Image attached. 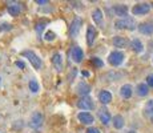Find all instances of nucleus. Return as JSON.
I'll return each mask as SVG.
<instances>
[{
	"label": "nucleus",
	"instance_id": "1",
	"mask_svg": "<svg viewBox=\"0 0 153 133\" xmlns=\"http://www.w3.org/2000/svg\"><path fill=\"white\" fill-rule=\"evenodd\" d=\"M114 25H116V28H119V29H129V31H132V29H134V27H136V22H134L133 17L126 16V17L119 19L116 23H114Z\"/></svg>",
	"mask_w": 153,
	"mask_h": 133
},
{
	"label": "nucleus",
	"instance_id": "2",
	"mask_svg": "<svg viewBox=\"0 0 153 133\" xmlns=\"http://www.w3.org/2000/svg\"><path fill=\"white\" fill-rule=\"evenodd\" d=\"M22 56H24V57H27L29 61H31V64L33 65L35 69H40L42 68V60L39 59V56L36 55L35 52H32V51H23L22 52Z\"/></svg>",
	"mask_w": 153,
	"mask_h": 133
},
{
	"label": "nucleus",
	"instance_id": "3",
	"mask_svg": "<svg viewBox=\"0 0 153 133\" xmlns=\"http://www.w3.org/2000/svg\"><path fill=\"white\" fill-rule=\"evenodd\" d=\"M108 61H109L111 65L119 67L120 64H123V61H124V53L120 52V51L111 52L109 56H108Z\"/></svg>",
	"mask_w": 153,
	"mask_h": 133
},
{
	"label": "nucleus",
	"instance_id": "4",
	"mask_svg": "<svg viewBox=\"0 0 153 133\" xmlns=\"http://www.w3.org/2000/svg\"><path fill=\"white\" fill-rule=\"evenodd\" d=\"M69 57L72 59V61H75V63H81L84 59L83 49H81L80 47H73L69 51Z\"/></svg>",
	"mask_w": 153,
	"mask_h": 133
},
{
	"label": "nucleus",
	"instance_id": "5",
	"mask_svg": "<svg viewBox=\"0 0 153 133\" xmlns=\"http://www.w3.org/2000/svg\"><path fill=\"white\" fill-rule=\"evenodd\" d=\"M81 24H83V20L80 17H75V20L72 22V24L69 27V35L71 37H77L79 32H80Z\"/></svg>",
	"mask_w": 153,
	"mask_h": 133
},
{
	"label": "nucleus",
	"instance_id": "6",
	"mask_svg": "<svg viewBox=\"0 0 153 133\" xmlns=\"http://www.w3.org/2000/svg\"><path fill=\"white\" fill-rule=\"evenodd\" d=\"M151 11V4L149 3H140L136 4L132 8V13L133 15H145Z\"/></svg>",
	"mask_w": 153,
	"mask_h": 133
},
{
	"label": "nucleus",
	"instance_id": "7",
	"mask_svg": "<svg viewBox=\"0 0 153 133\" xmlns=\"http://www.w3.org/2000/svg\"><path fill=\"white\" fill-rule=\"evenodd\" d=\"M77 106L80 109H83V111H91V109L93 108V101L92 99H89V97H81L80 101L77 103Z\"/></svg>",
	"mask_w": 153,
	"mask_h": 133
},
{
	"label": "nucleus",
	"instance_id": "8",
	"mask_svg": "<svg viewBox=\"0 0 153 133\" xmlns=\"http://www.w3.org/2000/svg\"><path fill=\"white\" fill-rule=\"evenodd\" d=\"M77 119L80 120V123H83L84 125H91V124H93V116L91 113H88V112H80V113L77 114Z\"/></svg>",
	"mask_w": 153,
	"mask_h": 133
},
{
	"label": "nucleus",
	"instance_id": "9",
	"mask_svg": "<svg viewBox=\"0 0 153 133\" xmlns=\"http://www.w3.org/2000/svg\"><path fill=\"white\" fill-rule=\"evenodd\" d=\"M99 119H100V121H101L102 124H104V125H108V124L112 121V116L105 108H101L99 111Z\"/></svg>",
	"mask_w": 153,
	"mask_h": 133
},
{
	"label": "nucleus",
	"instance_id": "10",
	"mask_svg": "<svg viewBox=\"0 0 153 133\" xmlns=\"http://www.w3.org/2000/svg\"><path fill=\"white\" fill-rule=\"evenodd\" d=\"M92 19H93V22L96 23V25H99V27H104V17H102V12H101V10H99V8H96L95 11H93V13H92Z\"/></svg>",
	"mask_w": 153,
	"mask_h": 133
},
{
	"label": "nucleus",
	"instance_id": "11",
	"mask_svg": "<svg viewBox=\"0 0 153 133\" xmlns=\"http://www.w3.org/2000/svg\"><path fill=\"white\" fill-rule=\"evenodd\" d=\"M52 64H53L56 71L61 72V71H63V56H61L60 53H55V55L52 56Z\"/></svg>",
	"mask_w": 153,
	"mask_h": 133
},
{
	"label": "nucleus",
	"instance_id": "12",
	"mask_svg": "<svg viewBox=\"0 0 153 133\" xmlns=\"http://www.w3.org/2000/svg\"><path fill=\"white\" fill-rule=\"evenodd\" d=\"M42 123H43V116L39 113V112H36V113L32 114L31 124H29V125H31L32 128H40V126H42Z\"/></svg>",
	"mask_w": 153,
	"mask_h": 133
},
{
	"label": "nucleus",
	"instance_id": "13",
	"mask_svg": "<svg viewBox=\"0 0 153 133\" xmlns=\"http://www.w3.org/2000/svg\"><path fill=\"white\" fill-rule=\"evenodd\" d=\"M95 39H96V29H95V27L89 25L87 29V44L88 45H92L95 43Z\"/></svg>",
	"mask_w": 153,
	"mask_h": 133
},
{
	"label": "nucleus",
	"instance_id": "14",
	"mask_svg": "<svg viewBox=\"0 0 153 133\" xmlns=\"http://www.w3.org/2000/svg\"><path fill=\"white\" fill-rule=\"evenodd\" d=\"M139 31L143 35H152L153 33V23H143L139 25Z\"/></svg>",
	"mask_w": 153,
	"mask_h": 133
},
{
	"label": "nucleus",
	"instance_id": "15",
	"mask_svg": "<svg viewBox=\"0 0 153 133\" xmlns=\"http://www.w3.org/2000/svg\"><path fill=\"white\" fill-rule=\"evenodd\" d=\"M99 100H100V103H101V104H104V105L109 104V103L112 101L111 92H108V91H101V92L99 93Z\"/></svg>",
	"mask_w": 153,
	"mask_h": 133
},
{
	"label": "nucleus",
	"instance_id": "16",
	"mask_svg": "<svg viewBox=\"0 0 153 133\" xmlns=\"http://www.w3.org/2000/svg\"><path fill=\"white\" fill-rule=\"evenodd\" d=\"M132 92H133V88L129 84H125L120 88V96L124 97V99H129L132 96Z\"/></svg>",
	"mask_w": 153,
	"mask_h": 133
},
{
	"label": "nucleus",
	"instance_id": "17",
	"mask_svg": "<svg viewBox=\"0 0 153 133\" xmlns=\"http://www.w3.org/2000/svg\"><path fill=\"white\" fill-rule=\"evenodd\" d=\"M113 45L117 47V48H124V47L128 45V40H126V37H123V36H114Z\"/></svg>",
	"mask_w": 153,
	"mask_h": 133
},
{
	"label": "nucleus",
	"instance_id": "18",
	"mask_svg": "<svg viewBox=\"0 0 153 133\" xmlns=\"http://www.w3.org/2000/svg\"><path fill=\"white\" fill-rule=\"evenodd\" d=\"M22 12V5L19 3H12V4L8 5V13L12 15V16H17Z\"/></svg>",
	"mask_w": 153,
	"mask_h": 133
},
{
	"label": "nucleus",
	"instance_id": "19",
	"mask_svg": "<svg viewBox=\"0 0 153 133\" xmlns=\"http://www.w3.org/2000/svg\"><path fill=\"white\" fill-rule=\"evenodd\" d=\"M77 92H79V94H81V96H87L88 93L91 92V87L87 84V82H84V81H81L80 84L77 85Z\"/></svg>",
	"mask_w": 153,
	"mask_h": 133
},
{
	"label": "nucleus",
	"instance_id": "20",
	"mask_svg": "<svg viewBox=\"0 0 153 133\" xmlns=\"http://www.w3.org/2000/svg\"><path fill=\"white\" fill-rule=\"evenodd\" d=\"M144 113H145L146 116L149 117V120L153 123V100H149V101L146 103L145 108H144Z\"/></svg>",
	"mask_w": 153,
	"mask_h": 133
},
{
	"label": "nucleus",
	"instance_id": "21",
	"mask_svg": "<svg viewBox=\"0 0 153 133\" xmlns=\"http://www.w3.org/2000/svg\"><path fill=\"white\" fill-rule=\"evenodd\" d=\"M131 47H132V49H133L134 52H137V53H141L144 51V45H143V43H141L139 39H133V40H132Z\"/></svg>",
	"mask_w": 153,
	"mask_h": 133
},
{
	"label": "nucleus",
	"instance_id": "22",
	"mask_svg": "<svg viewBox=\"0 0 153 133\" xmlns=\"http://www.w3.org/2000/svg\"><path fill=\"white\" fill-rule=\"evenodd\" d=\"M113 12L117 15V16H123V17H126V13H128V8L126 5H116L113 8Z\"/></svg>",
	"mask_w": 153,
	"mask_h": 133
},
{
	"label": "nucleus",
	"instance_id": "23",
	"mask_svg": "<svg viewBox=\"0 0 153 133\" xmlns=\"http://www.w3.org/2000/svg\"><path fill=\"white\" fill-rule=\"evenodd\" d=\"M113 126L116 129L124 128V117H123L121 114H116V116L113 117Z\"/></svg>",
	"mask_w": 153,
	"mask_h": 133
},
{
	"label": "nucleus",
	"instance_id": "24",
	"mask_svg": "<svg viewBox=\"0 0 153 133\" xmlns=\"http://www.w3.org/2000/svg\"><path fill=\"white\" fill-rule=\"evenodd\" d=\"M137 93H139V96H146V94L149 93V88L148 85L145 84V82H141V84L137 85Z\"/></svg>",
	"mask_w": 153,
	"mask_h": 133
},
{
	"label": "nucleus",
	"instance_id": "25",
	"mask_svg": "<svg viewBox=\"0 0 153 133\" xmlns=\"http://www.w3.org/2000/svg\"><path fill=\"white\" fill-rule=\"evenodd\" d=\"M29 89H31L33 93L39 92V84H37L36 80H31V81H29Z\"/></svg>",
	"mask_w": 153,
	"mask_h": 133
},
{
	"label": "nucleus",
	"instance_id": "26",
	"mask_svg": "<svg viewBox=\"0 0 153 133\" xmlns=\"http://www.w3.org/2000/svg\"><path fill=\"white\" fill-rule=\"evenodd\" d=\"M92 63H93V64H95V65H96V67H99V68H100V67H102V65H104V63H102V61H101V60H100V59H99V57H92Z\"/></svg>",
	"mask_w": 153,
	"mask_h": 133
},
{
	"label": "nucleus",
	"instance_id": "27",
	"mask_svg": "<svg viewBox=\"0 0 153 133\" xmlns=\"http://www.w3.org/2000/svg\"><path fill=\"white\" fill-rule=\"evenodd\" d=\"M146 85H148V88H153V73L148 75V77H146Z\"/></svg>",
	"mask_w": 153,
	"mask_h": 133
},
{
	"label": "nucleus",
	"instance_id": "28",
	"mask_svg": "<svg viewBox=\"0 0 153 133\" xmlns=\"http://www.w3.org/2000/svg\"><path fill=\"white\" fill-rule=\"evenodd\" d=\"M44 27H45V23H40V24H37L36 25V32H37V33H42V31H43V29H44Z\"/></svg>",
	"mask_w": 153,
	"mask_h": 133
},
{
	"label": "nucleus",
	"instance_id": "29",
	"mask_svg": "<svg viewBox=\"0 0 153 133\" xmlns=\"http://www.w3.org/2000/svg\"><path fill=\"white\" fill-rule=\"evenodd\" d=\"M55 39V33H53V32H47V33H45V40H53Z\"/></svg>",
	"mask_w": 153,
	"mask_h": 133
},
{
	"label": "nucleus",
	"instance_id": "30",
	"mask_svg": "<svg viewBox=\"0 0 153 133\" xmlns=\"http://www.w3.org/2000/svg\"><path fill=\"white\" fill-rule=\"evenodd\" d=\"M87 133H100V131H99L97 128H89L87 131Z\"/></svg>",
	"mask_w": 153,
	"mask_h": 133
},
{
	"label": "nucleus",
	"instance_id": "31",
	"mask_svg": "<svg viewBox=\"0 0 153 133\" xmlns=\"http://www.w3.org/2000/svg\"><path fill=\"white\" fill-rule=\"evenodd\" d=\"M16 65L19 68H22V69H24V68H25V64L23 63V61H16Z\"/></svg>",
	"mask_w": 153,
	"mask_h": 133
},
{
	"label": "nucleus",
	"instance_id": "32",
	"mask_svg": "<svg viewBox=\"0 0 153 133\" xmlns=\"http://www.w3.org/2000/svg\"><path fill=\"white\" fill-rule=\"evenodd\" d=\"M37 4H47V3H48V1H45V0H37Z\"/></svg>",
	"mask_w": 153,
	"mask_h": 133
},
{
	"label": "nucleus",
	"instance_id": "33",
	"mask_svg": "<svg viewBox=\"0 0 153 133\" xmlns=\"http://www.w3.org/2000/svg\"><path fill=\"white\" fill-rule=\"evenodd\" d=\"M128 133H136V131H129Z\"/></svg>",
	"mask_w": 153,
	"mask_h": 133
}]
</instances>
